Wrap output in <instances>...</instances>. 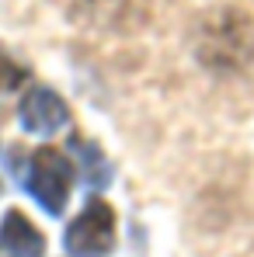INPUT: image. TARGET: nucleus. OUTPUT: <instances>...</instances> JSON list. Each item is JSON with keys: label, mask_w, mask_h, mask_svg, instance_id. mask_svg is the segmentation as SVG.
I'll use <instances>...</instances> for the list:
<instances>
[{"label": "nucleus", "mask_w": 254, "mask_h": 257, "mask_svg": "<svg viewBox=\"0 0 254 257\" xmlns=\"http://www.w3.org/2000/svg\"><path fill=\"white\" fill-rule=\"evenodd\" d=\"M73 177H77V167L66 153H59L56 146H39L25 164L21 184L45 215H63L73 195Z\"/></svg>", "instance_id": "f257e3e1"}, {"label": "nucleus", "mask_w": 254, "mask_h": 257, "mask_svg": "<svg viewBox=\"0 0 254 257\" xmlns=\"http://www.w3.org/2000/svg\"><path fill=\"white\" fill-rule=\"evenodd\" d=\"M115 243H119V215L101 195H91L63 233V250L70 257H108Z\"/></svg>", "instance_id": "f03ea898"}, {"label": "nucleus", "mask_w": 254, "mask_h": 257, "mask_svg": "<svg viewBox=\"0 0 254 257\" xmlns=\"http://www.w3.org/2000/svg\"><path fill=\"white\" fill-rule=\"evenodd\" d=\"M18 122L21 128L28 132V136H56V132H63V128L70 125V104L52 90V87H28L25 94H21V104H18Z\"/></svg>", "instance_id": "7ed1b4c3"}, {"label": "nucleus", "mask_w": 254, "mask_h": 257, "mask_svg": "<svg viewBox=\"0 0 254 257\" xmlns=\"http://www.w3.org/2000/svg\"><path fill=\"white\" fill-rule=\"evenodd\" d=\"M70 7L80 25H94L101 32H126L139 21L143 0H70Z\"/></svg>", "instance_id": "20e7f679"}, {"label": "nucleus", "mask_w": 254, "mask_h": 257, "mask_svg": "<svg viewBox=\"0 0 254 257\" xmlns=\"http://www.w3.org/2000/svg\"><path fill=\"white\" fill-rule=\"evenodd\" d=\"M42 254H45V233L21 209H7L0 215V257H42Z\"/></svg>", "instance_id": "39448f33"}, {"label": "nucleus", "mask_w": 254, "mask_h": 257, "mask_svg": "<svg viewBox=\"0 0 254 257\" xmlns=\"http://www.w3.org/2000/svg\"><path fill=\"white\" fill-rule=\"evenodd\" d=\"M70 153L77 157V174H80V181H84L87 188L98 195V191H105L108 184H112V177H115V171H112V160L105 157V150L94 143V139H84V136H73L70 139Z\"/></svg>", "instance_id": "423d86ee"}, {"label": "nucleus", "mask_w": 254, "mask_h": 257, "mask_svg": "<svg viewBox=\"0 0 254 257\" xmlns=\"http://www.w3.org/2000/svg\"><path fill=\"white\" fill-rule=\"evenodd\" d=\"M25 80H28L25 66H18L11 56H4V52H0V97H4V94H11L14 87H21Z\"/></svg>", "instance_id": "0eeeda50"}]
</instances>
